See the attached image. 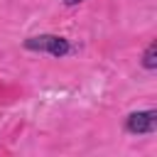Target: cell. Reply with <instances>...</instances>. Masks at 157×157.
I'll return each instance as SVG.
<instances>
[{
    "label": "cell",
    "mask_w": 157,
    "mask_h": 157,
    "mask_svg": "<svg viewBox=\"0 0 157 157\" xmlns=\"http://www.w3.org/2000/svg\"><path fill=\"white\" fill-rule=\"evenodd\" d=\"M155 54H157V44L152 42V44L147 47V52H145V59H142V66H145V69H155V66H157Z\"/></svg>",
    "instance_id": "3957f363"
},
{
    "label": "cell",
    "mask_w": 157,
    "mask_h": 157,
    "mask_svg": "<svg viewBox=\"0 0 157 157\" xmlns=\"http://www.w3.org/2000/svg\"><path fill=\"white\" fill-rule=\"evenodd\" d=\"M155 128H157V113H155V110H140V113H132V115H128V123H125V130L132 132V135L155 132Z\"/></svg>",
    "instance_id": "7a4b0ae2"
},
{
    "label": "cell",
    "mask_w": 157,
    "mask_h": 157,
    "mask_svg": "<svg viewBox=\"0 0 157 157\" xmlns=\"http://www.w3.org/2000/svg\"><path fill=\"white\" fill-rule=\"evenodd\" d=\"M27 49L34 52H49L52 56H64L69 52V42L64 37H54V34H42V37H29L25 42Z\"/></svg>",
    "instance_id": "6da1fadb"
},
{
    "label": "cell",
    "mask_w": 157,
    "mask_h": 157,
    "mask_svg": "<svg viewBox=\"0 0 157 157\" xmlns=\"http://www.w3.org/2000/svg\"><path fill=\"white\" fill-rule=\"evenodd\" d=\"M66 5H76V2H81V0H64Z\"/></svg>",
    "instance_id": "277c9868"
}]
</instances>
